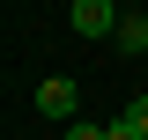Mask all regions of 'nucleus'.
<instances>
[{
    "label": "nucleus",
    "mask_w": 148,
    "mask_h": 140,
    "mask_svg": "<svg viewBox=\"0 0 148 140\" xmlns=\"http://www.w3.org/2000/svg\"><path fill=\"white\" fill-rule=\"evenodd\" d=\"M111 44H119V52H126V59H141V52H148V15H126V22H119V37H111Z\"/></svg>",
    "instance_id": "nucleus-3"
},
{
    "label": "nucleus",
    "mask_w": 148,
    "mask_h": 140,
    "mask_svg": "<svg viewBox=\"0 0 148 140\" xmlns=\"http://www.w3.org/2000/svg\"><path fill=\"white\" fill-rule=\"evenodd\" d=\"M119 125H126L133 140H148V96H126V111H119Z\"/></svg>",
    "instance_id": "nucleus-4"
},
{
    "label": "nucleus",
    "mask_w": 148,
    "mask_h": 140,
    "mask_svg": "<svg viewBox=\"0 0 148 140\" xmlns=\"http://www.w3.org/2000/svg\"><path fill=\"white\" fill-rule=\"evenodd\" d=\"M119 7L111 0H74V37H119Z\"/></svg>",
    "instance_id": "nucleus-1"
},
{
    "label": "nucleus",
    "mask_w": 148,
    "mask_h": 140,
    "mask_svg": "<svg viewBox=\"0 0 148 140\" xmlns=\"http://www.w3.org/2000/svg\"><path fill=\"white\" fill-rule=\"evenodd\" d=\"M37 111H45V118L82 125V88H74V81H37Z\"/></svg>",
    "instance_id": "nucleus-2"
}]
</instances>
